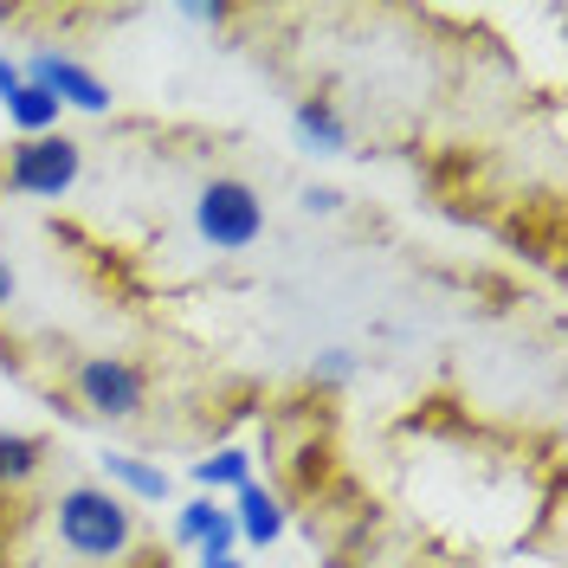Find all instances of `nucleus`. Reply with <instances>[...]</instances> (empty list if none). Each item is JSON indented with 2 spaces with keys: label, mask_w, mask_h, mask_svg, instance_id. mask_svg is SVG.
Wrapping results in <instances>:
<instances>
[{
  "label": "nucleus",
  "mask_w": 568,
  "mask_h": 568,
  "mask_svg": "<svg viewBox=\"0 0 568 568\" xmlns=\"http://www.w3.org/2000/svg\"><path fill=\"white\" fill-rule=\"evenodd\" d=\"M39 465H45V446H39L33 433H0V491L33 485Z\"/></svg>",
  "instance_id": "obj_12"
},
{
  "label": "nucleus",
  "mask_w": 568,
  "mask_h": 568,
  "mask_svg": "<svg viewBox=\"0 0 568 568\" xmlns=\"http://www.w3.org/2000/svg\"><path fill=\"white\" fill-rule=\"evenodd\" d=\"M265 233V201L240 175H213L194 194V240L207 252H252Z\"/></svg>",
  "instance_id": "obj_2"
},
{
  "label": "nucleus",
  "mask_w": 568,
  "mask_h": 568,
  "mask_svg": "<svg viewBox=\"0 0 568 568\" xmlns=\"http://www.w3.org/2000/svg\"><path fill=\"white\" fill-rule=\"evenodd\" d=\"M355 375V349H317V362H311V382H349Z\"/></svg>",
  "instance_id": "obj_13"
},
{
  "label": "nucleus",
  "mask_w": 568,
  "mask_h": 568,
  "mask_svg": "<svg viewBox=\"0 0 568 568\" xmlns=\"http://www.w3.org/2000/svg\"><path fill=\"white\" fill-rule=\"evenodd\" d=\"M226 510H233V530H240V542H246V549H272V542L291 530V510H284V497L272 491V485H258V478L226 497Z\"/></svg>",
  "instance_id": "obj_7"
},
{
  "label": "nucleus",
  "mask_w": 568,
  "mask_h": 568,
  "mask_svg": "<svg viewBox=\"0 0 568 568\" xmlns=\"http://www.w3.org/2000/svg\"><path fill=\"white\" fill-rule=\"evenodd\" d=\"M20 84H27V71H20V59H7V52H0V98H13Z\"/></svg>",
  "instance_id": "obj_17"
},
{
  "label": "nucleus",
  "mask_w": 568,
  "mask_h": 568,
  "mask_svg": "<svg viewBox=\"0 0 568 568\" xmlns=\"http://www.w3.org/2000/svg\"><path fill=\"white\" fill-rule=\"evenodd\" d=\"M297 201H304V213H343V194H336V187H323V181H311Z\"/></svg>",
  "instance_id": "obj_14"
},
{
  "label": "nucleus",
  "mask_w": 568,
  "mask_h": 568,
  "mask_svg": "<svg viewBox=\"0 0 568 568\" xmlns=\"http://www.w3.org/2000/svg\"><path fill=\"white\" fill-rule=\"evenodd\" d=\"M98 471H104V485L123 497V504H169V497H175L169 465L136 459V453H98Z\"/></svg>",
  "instance_id": "obj_8"
},
{
  "label": "nucleus",
  "mask_w": 568,
  "mask_h": 568,
  "mask_svg": "<svg viewBox=\"0 0 568 568\" xmlns=\"http://www.w3.org/2000/svg\"><path fill=\"white\" fill-rule=\"evenodd\" d=\"M71 394L91 420H136L149 407V368L130 355H84L71 368Z\"/></svg>",
  "instance_id": "obj_4"
},
{
  "label": "nucleus",
  "mask_w": 568,
  "mask_h": 568,
  "mask_svg": "<svg viewBox=\"0 0 568 568\" xmlns=\"http://www.w3.org/2000/svg\"><path fill=\"white\" fill-rule=\"evenodd\" d=\"M0 110H7V123L20 130V142H27V136H59V123H65L59 98H52V91H39V84H20L13 98H0Z\"/></svg>",
  "instance_id": "obj_11"
},
{
  "label": "nucleus",
  "mask_w": 568,
  "mask_h": 568,
  "mask_svg": "<svg viewBox=\"0 0 568 568\" xmlns=\"http://www.w3.org/2000/svg\"><path fill=\"white\" fill-rule=\"evenodd\" d=\"M252 453L246 446H213L207 459H194V485H201V497H233L240 485H252L258 471H252Z\"/></svg>",
  "instance_id": "obj_10"
},
{
  "label": "nucleus",
  "mask_w": 568,
  "mask_h": 568,
  "mask_svg": "<svg viewBox=\"0 0 568 568\" xmlns=\"http://www.w3.org/2000/svg\"><path fill=\"white\" fill-rule=\"evenodd\" d=\"M175 542L181 549H194L201 562H207V556H233V549H240L233 510H226L220 497H187V504L175 510Z\"/></svg>",
  "instance_id": "obj_6"
},
{
  "label": "nucleus",
  "mask_w": 568,
  "mask_h": 568,
  "mask_svg": "<svg viewBox=\"0 0 568 568\" xmlns=\"http://www.w3.org/2000/svg\"><path fill=\"white\" fill-rule=\"evenodd\" d=\"M181 20H187V27H226V7H207V0H187V7H181Z\"/></svg>",
  "instance_id": "obj_15"
},
{
  "label": "nucleus",
  "mask_w": 568,
  "mask_h": 568,
  "mask_svg": "<svg viewBox=\"0 0 568 568\" xmlns=\"http://www.w3.org/2000/svg\"><path fill=\"white\" fill-rule=\"evenodd\" d=\"M291 130H297V142L311 155H349V123H343V110L329 98H297L291 104Z\"/></svg>",
  "instance_id": "obj_9"
},
{
  "label": "nucleus",
  "mask_w": 568,
  "mask_h": 568,
  "mask_svg": "<svg viewBox=\"0 0 568 568\" xmlns=\"http://www.w3.org/2000/svg\"><path fill=\"white\" fill-rule=\"evenodd\" d=\"M13 297H20V272H13V258L0 252V311H13Z\"/></svg>",
  "instance_id": "obj_16"
},
{
  "label": "nucleus",
  "mask_w": 568,
  "mask_h": 568,
  "mask_svg": "<svg viewBox=\"0 0 568 568\" xmlns=\"http://www.w3.org/2000/svg\"><path fill=\"white\" fill-rule=\"evenodd\" d=\"M20 71H27V84H39V91H52L59 98V110H84V116H110V84L98 78V71L84 65V59H71V52H59V45H39V52H27L20 59Z\"/></svg>",
  "instance_id": "obj_5"
},
{
  "label": "nucleus",
  "mask_w": 568,
  "mask_h": 568,
  "mask_svg": "<svg viewBox=\"0 0 568 568\" xmlns=\"http://www.w3.org/2000/svg\"><path fill=\"white\" fill-rule=\"evenodd\" d=\"M201 568H246V562H240V549H233V556H207Z\"/></svg>",
  "instance_id": "obj_18"
},
{
  "label": "nucleus",
  "mask_w": 568,
  "mask_h": 568,
  "mask_svg": "<svg viewBox=\"0 0 568 568\" xmlns=\"http://www.w3.org/2000/svg\"><path fill=\"white\" fill-rule=\"evenodd\" d=\"M45 530H52V542H59L65 562H84V568L123 562L142 542L136 504H123L110 485H91V478L59 485V497L45 504Z\"/></svg>",
  "instance_id": "obj_1"
},
{
  "label": "nucleus",
  "mask_w": 568,
  "mask_h": 568,
  "mask_svg": "<svg viewBox=\"0 0 568 568\" xmlns=\"http://www.w3.org/2000/svg\"><path fill=\"white\" fill-rule=\"evenodd\" d=\"M84 175V149L59 130V136H27L7 149V194H20V201H65L71 187Z\"/></svg>",
  "instance_id": "obj_3"
}]
</instances>
